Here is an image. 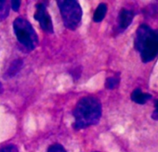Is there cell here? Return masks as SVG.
I'll use <instances>...</instances> for the list:
<instances>
[{
  "label": "cell",
  "mask_w": 158,
  "mask_h": 152,
  "mask_svg": "<svg viewBox=\"0 0 158 152\" xmlns=\"http://www.w3.org/2000/svg\"><path fill=\"white\" fill-rule=\"evenodd\" d=\"M73 116L75 119L73 127L75 129L93 125L100 121L102 116V104L95 98H83L76 104Z\"/></svg>",
  "instance_id": "6da1fadb"
},
{
  "label": "cell",
  "mask_w": 158,
  "mask_h": 152,
  "mask_svg": "<svg viewBox=\"0 0 158 152\" xmlns=\"http://www.w3.org/2000/svg\"><path fill=\"white\" fill-rule=\"evenodd\" d=\"M134 46L144 63L155 58L158 56V30H153L147 24L139 25L136 32Z\"/></svg>",
  "instance_id": "7a4b0ae2"
},
{
  "label": "cell",
  "mask_w": 158,
  "mask_h": 152,
  "mask_svg": "<svg viewBox=\"0 0 158 152\" xmlns=\"http://www.w3.org/2000/svg\"><path fill=\"white\" fill-rule=\"evenodd\" d=\"M57 3L60 8L64 25L70 30L76 29L82 18V10L80 5L74 0H61Z\"/></svg>",
  "instance_id": "3957f363"
},
{
  "label": "cell",
  "mask_w": 158,
  "mask_h": 152,
  "mask_svg": "<svg viewBox=\"0 0 158 152\" xmlns=\"http://www.w3.org/2000/svg\"><path fill=\"white\" fill-rule=\"evenodd\" d=\"M14 33L18 40L28 49L33 50L38 44V36L29 22L23 18H18L13 22Z\"/></svg>",
  "instance_id": "277c9868"
},
{
  "label": "cell",
  "mask_w": 158,
  "mask_h": 152,
  "mask_svg": "<svg viewBox=\"0 0 158 152\" xmlns=\"http://www.w3.org/2000/svg\"><path fill=\"white\" fill-rule=\"evenodd\" d=\"M35 19L39 22L41 28L47 33H53V25L49 14L47 11L46 7L43 4L36 6V11L35 13Z\"/></svg>",
  "instance_id": "5b68a950"
},
{
  "label": "cell",
  "mask_w": 158,
  "mask_h": 152,
  "mask_svg": "<svg viewBox=\"0 0 158 152\" xmlns=\"http://www.w3.org/2000/svg\"><path fill=\"white\" fill-rule=\"evenodd\" d=\"M134 12L129 10H122L118 15V28L120 31H125L134 19Z\"/></svg>",
  "instance_id": "8992f818"
},
{
  "label": "cell",
  "mask_w": 158,
  "mask_h": 152,
  "mask_svg": "<svg viewBox=\"0 0 158 152\" xmlns=\"http://www.w3.org/2000/svg\"><path fill=\"white\" fill-rule=\"evenodd\" d=\"M130 98H131V100L134 101L135 103L143 105L148 100L152 99V95L148 94V93H143L139 88H137L132 92Z\"/></svg>",
  "instance_id": "52a82bcc"
},
{
  "label": "cell",
  "mask_w": 158,
  "mask_h": 152,
  "mask_svg": "<svg viewBox=\"0 0 158 152\" xmlns=\"http://www.w3.org/2000/svg\"><path fill=\"white\" fill-rule=\"evenodd\" d=\"M107 12V6L103 3L100 4L97 10H95V13L93 15V21L95 22H100L103 20Z\"/></svg>",
  "instance_id": "ba28073f"
},
{
  "label": "cell",
  "mask_w": 158,
  "mask_h": 152,
  "mask_svg": "<svg viewBox=\"0 0 158 152\" xmlns=\"http://www.w3.org/2000/svg\"><path fill=\"white\" fill-rule=\"evenodd\" d=\"M10 14V4L5 0H0V22L6 20Z\"/></svg>",
  "instance_id": "9c48e42d"
},
{
  "label": "cell",
  "mask_w": 158,
  "mask_h": 152,
  "mask_svg": "<svg viewBox=\"0 0 158 152\" xmlns=\"http://www.w3.org/2000/svg\"><path fill=\"white\" fill-rule=\"evenodd\" d=\"M22 66H23V61L21 59L14 60L12 62V64L10 65L9 70H8V76H10V77H12V76H14L21 70Z\"/></svg>",
  "instance_id": "30bf717a"
},
{
  "label": "cell",
  "mask_w": 158,
  "mask_h": 152,
  "mask_svg": "<svg viewBox=\"0 0 158 152\" xmlns=\"http://www.w3.org/2000/svg\"><path fill=\"white\" fill-rule=\"evenodd\" d=\"M143 12L145 13V15L152 17L155 15H158V2L154 3V4H151L150 6H148L145 10H143Z\"/></svg>",
  "instance_id": "8fae6325"
},
{
  "label": "cell",
  "mask_w": 158,
  "mask_h": 152,
  "mask_svg": "<svg viewBox=\"0 0 158 152\" xmlns=\"http://www.w3.org/2000/svg\"><path fill=\"white\" fill-rule=\"evenodd\" d=\"M119 78L118 77H109L107 78L106 82H105V86L108 89H114L118 85H119Z\"/></svg>",
  "instance_id": "7c38bea8"
},
{
  "label": "cell",
  "mask_w": 158,
  "mask_h": 152,
  "mask_svg": "<svg viewBox=\"0 0 158 152\" xmlns=\"http://www.w3.org/2000/svg\"><path fill=\"white\" fill-rule=\"evenodd\" d=\"M48 152H66V150L64 149V147L59 144H56V145H52L49 146Z\"/></svg>",
  "instance_id": "4fadbf2b"
},
{
  "label": "cell",
  "mask_w": 158,
  "mask_h": 152,
  "mask_svg": "<svg viewBox=\"0 0 158 152\" xmlns=\"http://www.w3.org/2000/svg\"><path fill=\"white\" fill-rule=\"evenodd\" d=\"M0 152H19V151H18V148L14 145H10V146L0 148Z\"/></svg>",
  "instance_id": "5bb4252c"
},
{
  "label": "cell",
  "mask_w": 158,
  "mask_h": 152,
  "mask_svg": "<svg viewBox=\"0 0 158 152\" xmlns=\"http://www.w3.org/2000/svg\"><path fill=\"white\" fill-rule=\"evenodd\" d=\"M20 6H21V1H12L11 2V7H12L13 10H15V11H18Z\"/></svg>",
  "instance_id": "9a60e30c"
},
{
  "label": "cell",
  "mask_w": 158,
  "mask_h": 152,
  "mask_svg": "<svg viewBox=\"0 0 158 152\" xmlns=\"http://www.w3.org/2000/svg\"><path fill=\"white\" fill-rule=\"evenodd\" d=\"M152 119L154 121H158V109H155V110L152 113Z\"/></svg>",
  "instance_id": "2e32d148"
},
{
  "label": "cell",
  "mask_w": 158,
  "mask_h": 152,
  "mask_svg": "<svg viewBox=\"0 0 158 152\" xmlns=\"http://www.w3.org/2000/svg\"><path fill=\"white\" fill-rule=\"evenodd\" d=\"M154 105H155V109H158V99H156V100H155Z\"/></svg>",
  "instance_id": "e0dca14e"
}]
</instances>
